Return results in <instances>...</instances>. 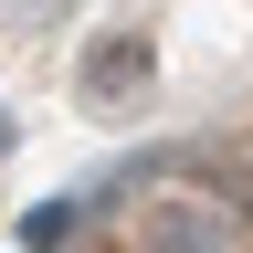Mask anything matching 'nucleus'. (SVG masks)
Returning <instances> with one entry per match:
<instances>
[{"label":"nucleus","instance_id":"obj_4","mask_svg":"<svg viewBox=\"0 0 253 253\" xmlns=\"http://www.w3.org/2000/svg\"><path fill=\"white\" fill-rule=\"evenodd\" d=\"M11 137H21V126H11V106H0V158H11Z\"/></svg>","mask_w":253,"mask_h":253},{"label":"nucleus","instance_id":"obj_1","mask_svg":"<svg viewBox=\"0 0 253 253\" xmlns=\"http://www.w3.org/2000/svg\"><path fill=\"white\" fill-rule=\"evenodd\" d=\"M148 84H158V42H148L137 21H106V32L84 42V63H74V95H84L95 116H116V106H137Z\"/></svg>","mask_w":253,"mask_h":253},{"label":"nucleus","instance_id":"obj_3","mask_svg":"<svg viewBox=\"0 0 253 253\" xmlns=\"http://www.w3.org/2000/svg\"><path fill=\"white\" fill-rule=\"evenodd\" d=\"M84 211H95L84 190H63V201H32V211H21V253H63V243L84 232Z\"/></svg>","mask_w":253,"mask_h":253},{"label":"nucleus","instance_id":"obj_2","mask_svg":"<svg viewBox=\"0 0 253 253\" xmlns=\"http://www.w3.org/2000/svg\"><path fill=\"white\" fill-rule=\"evenodd\" d=\"M126 253H232V221H221V201H201V190H158V201H137V221H126Z\"/></svg>","mask_w":253,"mask_h":253}]
</instances>
